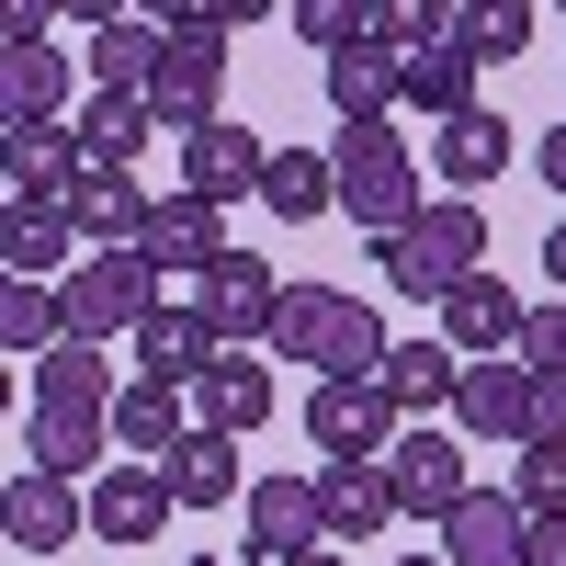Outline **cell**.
Here are the masks:
<instances>
[{
    "instance_id": "8fae6325",
    "label": "cell",
    "mask_w": 566,
    "mask_h": 566,
    "mask_svg": "<svg viewBox=\"0 0 566 566\" xmlns=\"http://www.w3.org/2000/svg\"><path fill=\"white\" fill-rule=\"evenodd\" d=\"M181 193H205L216 216H227V205H250V193H261V136H250V125H227V114L181 125Z\"/></svg>"
},
{
    "instance_id": "603a6c76",
    "label": "cell",
    "mask_w": 566,
    "mask_h": 566,
    "mask_svg": "<svg viewBox=\"0 0 566 566\" xmlns=\"http://www.w3.org/2000/svg\"><path fill=\"white\" fill-rule=\"evenodd\" d=\"M499 170H510V125H499L488 103H464V114H442V125H431V159H419V181L464 193V181H499Z\"/></svg>"
},
{
    "instance_id": "9a60e30c",
    "label": "cell",
    "mask_w": 566,
    "mask_h": 566,
    "mask_svg": "<svg viewBox=\"0 0 566 566\" xmlns=\"http://www.w3.org/2000/svg\"><path fill=\"white\" fill-rule=\"evenodd\" d=\"M239 522H250V566H283V555H306L317 544V476H250L239 488Z\"/></svg>"
},
{
    "instance_id": "8d00e7d4",
    "label": "cell",
    "mask_w": 566,
    "mask_h": 566,
    "mask_svg": "<svg viewBox=\"0 0 566 566\" xmlns=\"http://www.w3.org/2000/svg\"><path fill=\"white\" fill-rule=\"evenodd\" d=\"M363 34H374V45H397V57H408V45L453 34V0H363Z\"/></svg>"
},
{
    "instance_id": "44dd1931",
    "label": "cell",
    "mask_w": 566,
    "mask_h": 566,
    "mask_svg": "<svg viewBox=\"0 0 566 566\" xmlns=\"http://www.w3.org/2000/svg\"><path fill=\"white\" fill-rule=\"evenodd\" d=\"M431 533H442V566H522V499L510 488H464Z\"/></svg>"
},
{
    "instance_id": "3957f363",
    "label": "cell",
    "mask_w": 566,
    "mask_h": 566,
    "mask_svg": "<svg viewBox=\"0 0 566 566\" xmlns=\"http://www.w3.org/2000/svg\"><path fill=\"white\" fill-rule=\"evenodd\" d=\"M159 295H170V283L136 261V250H80V261L57 272V328H80V340H103V352H114Z\"/></svg>"
},
{
    "instance_id": "816d5d0a",
    "label": "cell",
    "mask_w": 566,
    "mask_h": 566,
    "mask_svg": "<svg viewBox=\"0 0 566 566\" xmlns=\"http://www.w3.org/2000/svg\"><path fill=\"white\" fill-rule=\"evenodd\" d=\"M0 295H12V272H0Z\"/></svg>"
},
{
    "instance_id": "60d3db41",
    "label": "cell",
    "mask_w": 566,
    "mask_h": 566,
    "mask_svg": "<svg viewBox=\"0 0 566 566\" xmlns=\"http://www.w3.org/2000/svg\"><path fill=\"white\" fill-rule=\"evenodd\" d=\"M522 566H566V510H522Z\"/></svg>"
},
{
    "instance_id": "8992f818",
    "label": "cell",
    "mask_w": 566,
    "mask_h": 566,
    "mask_svg": "<svg viewBox=\"0 0 566 566\" xmlns=\"http://www.w3.org/2000/svg\"><path fill=\"white\" fill-rule=\"evenodd\" d=\"M181 295L205 306V328H216L227 352H261V328H272V295H283V283H272V261H261V250H239V239H227L193 283H181Z\"/></svg>"
},
{
    "instance_id": "ba28073f",
    "label": "cell",
    "mask_w": 566,
    "mask_h": 566,
    "mask_svg": "<svg viewBox=\"0 0 566 566\" xmlns=\"http://www.w3.org/2000/svg\"><path fill=\"white\" fill-rule=\"evenodd\" d=\"M306 442L317 453H386L397 442V397L374 374H317L306 386Z\"/></svg>"
},
{
    "instance_id": "f6af8a7d",
    "label": "cell",
    "mask_w": 566,
    "mask_h": 566,
    "mask_svg": "<svg viewBox=\"0 0 566 566\" xmlns=\"http://www.w3.org/2000/svg\"><path fill=\"white\" fill-rule=\"evenodd\" d=\"M272 12H283V0H216V23H227V34H239V23H272Z\"/></svg>"
},
{
    "instance_id": "5b68a950",
    "label": "cell",
    "mask_w": 566,
    "mask_h": 566,
    "mask_svg": "<svg viewBox=\"0 0 566 566\" xmlns=\"http://www.w3.org/2000/svg\"><path fill=\"white\" fill-rule=\"evenodd\" d=\"M374 464H386V488H397V522H442V510H453L464 488H476L442 419H397V442L374 453Z\"/></svg>"
},
{
    "instance_id": "d4e9b609",
    "label": "cell",
    "mask_w": 566,
    "mask_h": 566,
    "mask_svg": "<svg viewBox=\"0 0 566 566\" xmlns=\"http://www.w3.org/2000/svg\"><path fill=\"white\" fill-rule=\"evenodd\" d=\"M453 374H464V352H453L442 328H431V340H386L374 386L397 397V419H442V408H453Z\"/></svg>"
},
{
    "instance_id": "d590c367",
    "label": "cell",
    "mask_w": 566,
    "mask_h": 566,
    "mask_svg": "<svg viewBox=\"0 0 566 566\" xmlns=\"http://www.w3.org/2000/svg\"><path fill=\"white\" fill-rule=\"evenodd\" d=\"M45 340H57V283H23V272H12V295H0V352L34 363Z\"/></svg>"
},
{
    "instance_id": "ac0fdd59",
    "label": "cell",
    "mask_w": 566,
    "mask_h": 566,
    "mask_svg": "<svg viewBox=\"0 0 566 566\" xmlns=\"http://www.w3.org/2000/svg\"><path fill=\"white\" fill-rule=\"evenodd\" d=\"M522 408H533V374L510 352H476L453 374V431L464 442H522Z\"/></svg>"
},
{
    "instance_id": "4dcf8cb0",
    "label": "cell",
    "mask_w": 566,
    "mask_h": 566,
    "mask_svg": "<svg viewBox=\"0 0 566 566\" xmlns=\"http://www.w3.org/2000/svg\"><path fill=\"white\" fill-rule=\"evenodd\" d=\"M103 419H114V453H136V464H159V453L181 442V386H159V374H125Z\"/></svg>"
},
{
    "instance_id": "6da1fadb",
    "label": "cell",
    "mask_w": 566,
    "mask_h": 566,
    "mask_svg": "<svg viewBox=\"0 0 566 566\" xmlns=\"http://www.w3.org/2000/svg\"><path fill=\"white\" fill-rule=\"evenodd\" d=\"M476 261H488V216H476V193H419V216L374 239V272H386V295H408V306H431L442 283L476 272Z\"/></svg>"
},
{
    "instance_id": "4fadbf2b",
    "label": "cell",
    "mask_w": 566,
    "mask_h": 566,
    "mask_svg": "<svg viewBox=\"0 0 566 566\" xmlns=\"http://www.w3.org/2000/svg\"><path fill=\"white\" fill-rule=\"evenodd\" d=\"M57 205L80 227V250H136V227H148V181L114 170V159H80V181H69Z\"/></svg>"
},
{
    "instance_id": "c3c4849f",
    "label": "cell",
    "mask_w": 566,
    "mask_h": 566,
    "mask_svg": "<svg viewBox=\"0 0 566 566\" xmlns=\"http://www.w3.org/2000/svg\"><path fill=\"white\" fill-rule=\"evenodd\" d=\"M23 408V374H12V352H0V419H12Z\"/></svg>"
},
{
    "instance_id": "4316f807",
    "label": "cell",
    "mask_w": 566,
    "mask_h": 566,
    "mask_svg": "<svg viewBox=\"0 0 566 566\" xmlns=\"http://www.w3.org/2000/svg\"><path fill=\"white\" fill-rule=\"evenodd\" d=\"M23 386H34L45 408H114V386H125V374L103 363V340H80V328H57V340H45V352L23 363Z\"/></svg>"
},
{
    "instance_id": "ffe728a7",
    "label": "cell",
    "mask_w": 566,
    "mask_h": 566,
    "mask_svg": "<svg viewBox=\"0 0 566 566\" xmlns=\"http://www.w3.org/2000/svg\"><path fill=\"white\" fill-rule=\"evenodd\" d=\"M193 419L205 431H272V352H216L205 374H193Z\"/></svg>"
},
{
    "instance_id": "f907efd6",
    "label": "cell",
    "mask_w": 566,
    "mask_h": 566,
    "mask_svg": "<svg viewBox=\"0 0 566 566\" xmlns=\"http://www.w3.org/2000/svg\"><path fill=\"white\" fill-rule=\"evenodd\" d=\"M386 566H442V555H386Z\"/></svg>"
},
{
    "instance_id": "30bf717a",
    "label": "cell",
    "mask_w": 566,
    "mask_h": 566,
    "mask_svg": "<svg viewBox=\"0 0 566 566\" xmlns=\"http://www.w3.org/2000/svg\"><path fill=\"white\" fill-rule=\"evenodd\" d=\"M227 250V216L205 193H148V227H136V261H148L159 283H193L205 261Z\"/></svg>"
},
{
    "instance_id": "9c48e42d",
    "label": "cell",
    "mask_w": 566,
    "mask_h": 566,
    "mask_svg": "<svg viewBox=\"0 0 566 566\" xmlns=\"http://www.w3.org/2000/svg\"><path fill=\"white\" fill-rule=\"evenodd\" d=\"M80 510H91V544H159L181 510H170V488H159V464H103V476L80 488Z\"/></svg>"
},
{
    "instance_id": "f35d334b",
    "label": "cell",
    "mask_w": 566,
    "mask_h": 566,
    "mask_svg": "<svg viewBox=\"0 0 566 566\" xmlns=\"http://www.w3.org/2000/svg\"><path fill=\"white\" fill-rule=\"evenodd\" d=\"M510 499H522V510H566V442H522V464H510Z\"/></svg>"
},
{
    "instance_id": "7402d4cb",
    "label": "cell",
    "mask_w": 566,
    "mask_h": 566,
    "mask_svg": "<svg viewBox=\"0 0 566 566\" xmlns=\"http://www.w3.org/2000/svg\"><path fill=\"white\" fill-rule=\"evenodd\" d=\"M69 261H80V227H69V205L0 193V272H23V283H57Z\"/></svg>"
},
{
    "instance_id": "83f0119b",
    "label": "cell",
    "mask_w": 566,
    "mask_h": 566,
    "mask_svg": "<svg viewBox=\"0 0 566 566\" xmlns=\"http://www.w3.org/2000/svg\"><path fill=\"white\" fill-rule=\"evenodd\" d=\"M317 91L340 103V125H363V114H397V45H374V34L328 45V57H317Z\"/></svg>"
},
{
    "instance_id": "d6986e66",
    "label": "cell",
    "mask_w": 566,
    "mask_h": 566,
    "mask_svg": "<svg viewBox=\"0 0 566 566\" xmlns=\"http://www.w3.org/2000/svg\"><path fill=\"white\" fill-rule=\"evenodd\" d=\"M103 453H114V419H103V408H45V397L23 408V464L91 488V476H103Z\"/></svg>"
},
{
    "instance_id": "d6a6232c",
    "label": "cell",
    "mask_w": 566,
    "mask_h": 566,
    "mask_svg": "<svg viewBox=\"0 0 566 566\" xmlns=\"http://www.w3.org/2000/svg\"><path fill=\"white\" fill-rule=\"evenodd\" d=\"M69 125H80V159H114V170H136V159L159 148V114L136 103V91H91Z\"/></svg>"
},
{
    "instance_id": "277c9868",
    "label": "cell",
    "mask_w": 566,
    "mask_h": 566,
    "mask_svg": "<svg viewBox=\"0 0 566 566\" xmlns=\"http://www.w3.org/2000/svg\"><path fill=\"white\" fill-rule=\"evenodd\" d=\"M216 91H227V23H170L136 103L159 114V136H181V125H205V114H216Z\"/></svg>"
},
{
    "instance_id": "1f68e13d",
    "label": "cell",
    "mask_w": 566,
    "mask_h": 566,
    "mask_svg": "<svg viewBox=\"0 0 566 566\" xmlns=\"http://www.w3.org/2000/svg\"><path fill=\"white\" fill-rule=\"evenodd\" d=\"M283 227H317V216H340V193H328V148H261V193Z\"/></svg>"
},
{
    "instance_id": "ab89813d",
    "label": "cell",
    "mask_w": 566,
    "mask_h": 566,
    "mask_svg": "<svg viewBox=\"0 0 566 566\" xmlns=\"http://www.w3.org/2000/svg\"><path fill=\"white\" fill-rule=\"evenodd\" d=\"M283 23H295L317 57H328V45H352V34H363V0H283Z\"/></svg>"
},
{
    "instance_id": "ee69618b",
    "label": "cell",
    "mask_w": 566,
    "mask_h": 566,
    "mask_svg": "<svg viewBox=\"0 0 566 566\" xmlns=\"http://www.w3.org/2000/svg\"><path fill=\"white\" fill-rule=\"evenodd\" d=\"M533 159H544V193H566V125H544V148H533Z\"/></svg>"
},
{
    "instance_id": "52a82bcc",
    "label": "cell",
    "mask_w": 566,
    "mask_h": 566,
    "mask_svg": "<svg viewBox=\"0 0 566 566\" xmlns=\"http://www.w3.org/2000/svg\"><path fill=\"white\" fill-rule=\"evenodd\" d=\"M0 544H12V555H69V544H91L80 488H69V476H45V464L0 476Z\"/></svg>"
},
{
    "instance_id": "836d02e7",
    "label": "cell",
    "mask_w": 566,
    "mask_h": 566,
    "mask_svg": "<svg viewBox=\"0 0 566 566\" xmlns=\"http://www.w3.org/2000/svg\"><path fill=\"white\" fill-rule=\"evenodd\" d=\"M453 45L476 69H510L533 45V0H453Z\"/></svg>"
},
{
    "instance_id": "7c38bea8",
    "label": "cell",
    "mask_w": 566,
    "mask_h": 566,
    "mask_svg": "<svg viewBox=\"0 0 566 566\" xmlns=\"http://www.w3.org/2000/svg\"><path fill=\"white\" fill-rule=\"evenodd\" d=\"M386 522H397L386 464H374V453H328L317 464V544H374Z\"/></svg>"
},
{
    "instance_id": "7bdbcfd3",
    "label": "cell",
    "mask_w": 566,
    "mask_h": 566,
    "mask_svg": "<svg viewBox=\"0 0 566 566\" xmlns=\"http://www.w3.org/2000/svg\"><path fill=\"white\" fill-rule=\"evenodd\" d=\"M125 12H148V23L170 34V23H216V0H125Z\"/></svg>"
},
{
    "instance_id": "b9f144b4",
    "label": "cell",
    "mask_w": 566,
    "mask_h": 566,
    "mask_svg": "<svg viewBox=\"0 0 566 566\" xmlns=\"http://www.w3.org/2000/svg\"><path fill=\"white\" fill-rule=\"evenodd\" d=\"M45 23H57V0H0V45H34Z\"/></svg>"
},
{
    "instance_id": "e0dca14e",
    "label": "cell",
    "mask_w": 566,
    "mask_h": 566,
    "mask_svg": "<svg viewBox=\"0 0 566 566\" xmlns=\"http://www.w3.org/2000/svg\"><path fill=\"white\" fill-rule=\"evenodd\" d=\"M69 181H80V125H69V114L0 125V193H34V205H57Z\"/></svg>"
},
{
    "instance_id": "bcb514c9",
    "label": "cell",
    "mask_w": 566,
    "mask_h": 566,
    "mask_svg": "<svg viewBox=\"0 0 566 566\" xmlns=\"http://www.w3.org/2000/svg\"><path fill=\"white\" fill-rule=\"evenodd\" d=\"M544 295H566V216H555V239H544Z\"/></svg>"
},
{
    "instance_id": "5bb4252c",
    "label": "cell",
    "mask_w": 566,
    "mask_h": 566,
    "mask_svg": "<svg viewBox=\"0 0 566 566\" xmlns=\"http://www.w3.org/2000/svg\"><path fill=\"white\" fill-rule=\"evenodd\" d=\"M125 352H136V374H159V386H193V374H205L227 340L205 328V306H193V295H159L148 317L125 328Z\"/></svg>"
},
{
    "instance_id": "484cf974",
    "label": "cell",
    "mask_w": 566,
    "mask_h": 566,
    "mask_svg": "<svg viewBox=\"0 0 566 566\" xmlns=\"http://www.w3.org/2000/svg\"><path fill=\"white\" fill-rule=\"evenodd\" d=\"M69 91H80V69H69V45H57V34H34V45H0V125L69 114Z\"/></svg>"
},
{
    "instance_id": "7dc6e473",
    "label": "cell",
    "mask_w": 566,
    "mask_h": 566,
    "mask_svg": "<svg viewBox=\"0 0 566 566\" xmlns=\"http://www.w3.org/2000/svg\"><path fill=\"white\" fill-rule=\"evenodd\" d=\"M125 0H57V23H114Z\"/></svg>"
},
{
    "instance_id": "74e56055",
    "label": "cell",
    "mask_w": 566,
    "mask_h": 566,
    "mask_svg": "<svg viewBox=\"0 0 566 566\" xmlns=\"http://www.w3.org/2000/svg\"><path fill=\"white\" fill-rule=\"evenodd\" d=\"M510 363H533V374H555V386H566V295L522 306V328H510Z\"/></svg>"
},
{
    "instance_id": "2e32d148",
    "label": "cell",
    "mask_w": 566,
    "mask_h": 566,
    "mask_svg": "<svg viewBox=\"0 0 566 566\" xmlns=\"http://www.w3.org/2000/svg\"><path fill=\"white\" fill-rule=\"evenodd\" d=\"M159 488H170V510H239V488H250V464H239V431H181L170 453H159Z\"/></svg>"
},
{
    "instance_id": "cb8c5ba5",
    "label": "cell",
    "mask_w": 566,
    "mask_h": 566,
    "mask_svg": "<svg viewBox=\"0 0 566 566\" xmlns=\"http://www.w3.org/2000/svg\"><path fill=\"white\" fill-rule=\"evenodd\" d=\"M431 306H442V340H453L464 363H476V352H510V328H522V295H510L499 272H453Z\"/></svg>"
},
{
    "instance_id": "7a4b0ae2",
    "label": "cell",
    "mask_w": 566,
    "mask_h": 566,
    "mask_svg": "<svg viewBox=\"0 0 566 566\" xmlns=\"http://www.w3.org/2000/svg\"><path fill=\"white\" fill-rule=\"evenodd\" d=\"M328 193H340V216L363 227V239H386V227H408L419 216V159H408V136L386 125V114H363V125H340L328 136Z\"/></svg>"
},
{
    "instance_id": "e575fe53",
    "label": "cell",
    "mask_w": 566,
    "mask_h": 566,
    "mask_svg": "<svg viewBox=\"0 0 566 566\" xmlns=\"http://www.w3.org/2000/svg\"><path fill=\"white\" fill-rule=\"evenodd\" d=\"M148 57H159V23L148 12L91 23V91H148Z\"/></svg>"
},
{
    "instance_id": "f1b7e54d",
    "label": "cell",
    "mask_w": 566,
    "mask_h": 566,
    "mask_svg": "<svg viewBox=\"0 0 566 566\" xmlns=\"http://www.w3.org/2000/svg\"><path fill=\"white\" fill-rule=\"evenodd\" d=\"M476 80H488V69L464 57L453 34H431V45H408V57H397V103H419V114L442 125V114H464V103H488Z\"/></svg>"
},
{
    "instance_id": "f5cc1de1",
    "label": "cell",
    "mask_w": 566,
    "mask_h": 566,
    "mask_svg": "<svg viewBox=\"0 0 566 566\" xmlns=\"http://www.w3.org/2000/svg\"><path fill=\"white\" fill-rule=\"evenodd\" d=\"M555 12H566V0H555Z\"/></svg>"
},
{
    "instance_id": "f546056e",
    "label": "cell",
    "mask_w": 566,
    "mask_h": 566,
    "mask_svg": "<svg viewBox=\"0 0 566 566\" xmlns=\"http://www.w3.org/2000/svg\"><path fill=\"white\" fill-rule=\"evenodd\" d=\"M328 328H340V283H283L272 295V328H261V352L272 363H328Z\"/></svg>"
},
{
    "instance_id": "681fc988",
    "label": "cell",
    "mask_w": 566,
    "mask_h": 566,
    "mask_svg": "<svg viewBox=\"0 0 566 566\" xmlns=\"http://www.w3.org/2000/svg\"><path fill=\"white\" fill-rule=\"evenodd\" d=\"M283 566H352V555L340 544H306V555H283Z\"/></svg>"
}]
</instances>
